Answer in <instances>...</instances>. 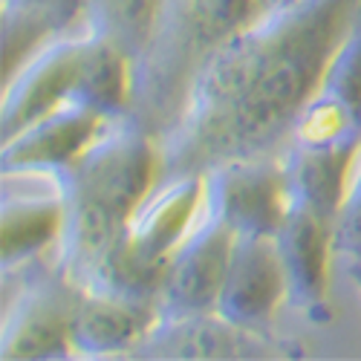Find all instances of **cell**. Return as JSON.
Wrapping results in <instances>:
<instances>
[{
    "mask_svg": "<svg viewBox=\"0 0 361 361\" xmlns=\"http://www.w3.org/2000/svg\"><path fill=\"white\" fill-rule=\"evenodd\" d=\"M358 9L361 0H286L214 47L159 136V179L275 157Z\"/></svg>",
    "mask_w": 361,
    "mask_h": 361,
    "instance_id": "1",
    "label": "cell"
},
{
    "mask_svg": "<svg viewBox=\"0 0 361 361\" xmlns=\"http://www.w3.org/2000/svg\"><path fill=\"white\" fill-rule=\"evenodd\" d=\"M58 176L64 188V226L49 260L81 289L125 240L130 214L157 185L159 139L133 113L113 116Z\"/></svg>",
    "mask_w": 361,
    "mask_h": 361,
    "instance_id": "2",
    "label": "cell"
},
{
    "mask_svg": "<svg viewBox=\"0 0 361 361\" xmlns=\"http://www.w3.org/2000/svg\"><path fill=\"white\" fill-rule=\"evenodd\" d=\"M255 18V0H162L147 52L130 67V110L162 136L202 58Z\"/></svg>",
    "mask_w": 361,
    "mask_h": 361,
    "instance_id": "3",
    "label": "cell"
},
{
    "mask_svg": "<svg viewBox=\"0 0 361 361\" xmlns=\"http://www.w3.org/2000/svg\"><path fill=\"white\" fill-rule=\"evenodd\" d=\"M75 289L52 260H35L4 275V318H0V358H67L70 324L78 307Z\"/></svg>",
    "mask_w": 361,
    "mask_h": 361,
    "instance_id": "4",
    "label": "cell"
},
{
    "mask_svg": "<svg viewBox=\"0 0 361 361\" xmlns=\"http://www.w3.org/2000/svg\"><path fill=\"white\" fill-rule=\"evenodd\" d=\"M283 145L347 159L361 145V9Z\"/></svg>",
    "mask_w": 361,
    "mask_h": 361,
    "instance_id": "5",
    "label": "cell"
},
{
    "mask_svg": "<svg viewBox=\"0 0 361 361\" xmlns=\"http://www.w3.org/2000/svg\"><path fill=\"white\" fill-rule=\"evenodd\" d=\"M90 41L93 38L81 26L55 35L35 47L9 75H4V96H0V133L4 136L0 139L15 136L58 104L78 99Z\"/></svg>",
    "mask_w": 361,
    "mask_h": 361,
    "instance_id": "6",
    "label": "cell"
},
{
    "mask_svg": "<svg viewBox=\"0 0 361 361\" xmlns=\"http://www.w3.org/2000/svg\"><path fill=\"white\" fill-rule=\"evenodd\" d=\"M64 226V188L58 171H15L0 176V269L47 260Z\"/></svg>",
    "mask_w": 361,
    "mask_h": 361,
    "instance_id": "7",
    "label": "cell"
},
{
    "mask_svg": "<svg viewBox=\"0 0 361 361\" xmlns=\"http://www.w3.org/2000/svg\"><path fill=\"white\" fill-rule=\"evenodd\" d=\"M286 283V307L312 324H326L329 263H333V214L307 202H283L281 226L272 234Z\"/></svg>",
    "mask_w": 361,
    "mask_h": 361,
    "instance_id": "8",
    "label": "cell"
},
{
    "mask_svg": "<svg viewBox=\"0 0 361 361\" xmlns=\"http://www.w3.org/2000/svg\"><path fill=\"white\" fill-rule=\"evenodd\" d=\"M202 212L226 223L234 237H272L283 217L281 157L234 159L205 171Z\"/></svg>",
    "mask_w": 361,
    "mask_h": 361,
    "instance_id": "9",
    "label": "cell"
},
{
    "mask_svg": "<svg viewBox=\"0 0 361 361\" xmlns=\"http://www.w3.org/2000/svg\"><path fill=\"white\" fill-rule=\"evenodd\" d=\"M234 234L226 223L205 214L173 249L157 298V315H205L214 312L228 275Z\"/></svg>",
    "mask_w": 361,
    "mask_h": 361,
    "instance_id": "10",
    "label": "cell"
},
{
    "mask_svg": "<svg viewBox=\"0 0 361 361\" xmlns=\"http://www.w3.org/2000/svg\"><path fill=\"white\" fill-rule=\"evenodd\" d=\"M202 191L205 171L157 179V185L147 191V197L136 205V212L128 220L122 240L125 249L147 266L165 269L173 249L183 243L200 217Z\"/></svg>",
    "mask_w": 361,
    "mask_h": 361,
    "instance_id": "11",
    "label": "cell"
},
{
    "mask_svg": "<svg viewBox=\"0 0 361 361\" xmlns=\"http://www.w3.org/2000/svg\"><path fill=\"white\" fill-rule=\"evenodd\" d=\"M110 116L78 99L58 104L32 125L0 142V173L61 171L96 139Z\"/></svg>",
    "mask_w": 361,
    "mask_h": 361,
    "instance_id": "12",
    "label": "cell"
},
{
    "mask_svg": "<svg viewBox=\"0 0 361 361\" xmlns=\"http://www.w3.org/2000/svg\"><path fill=\"white\" fill-rule=\"evenodd\" d=\"M286 304L283 269L272 237H234L228 275L214 312L237 326L263 329Z\"/></svg>",
    "mask_w": 361,
    "mask_h": 361,
    "instance_id": "13",
    "label": "cell"
},
{
    "mask_svg": "<svg viewBox=\"0 0 361 361\" xmlns=\"http://www.w3.org/2000/svg\"><path fill=\"white\" fill-rule=\"evenodd\" d=\"M263 329H249L223 321L217 312L205 315H157L133 358H252L266 355Z\"/></svg>",
    "mask_w": 361,
    "mask_h": 361,
    "instance_id": "14",
    "label": "cell"
},
{
    "mask_svg": "<svg viewBox=\"0 0 361 361\" xmlns=\"http://www.w3.org/2000/svg\"><path fill=\"white\" fill-rule=\"evenodd\" d=\"M154 318V307L128 304V300L110 295L81 292L70 324V350L81 358L130 355Z\"/></svg>",
    "mask_w": 361,
    "mask_h": 361,
    "instance_id": "15",
    "label": "cell"
},
{
    "mask_svg": "<svg viewBox=\"0 0 361 361\" xmlns=\"http://www.w3.org/2000/svg\"><path fill=\"white\" fill-rule=\"evenodd\" d=\"M84 0H0V35H4V75L44 41L78 29Z\"/></svg>",
    "mask_w": 361,
    "mask_h": 361,
    "instance_id": "16",
    "label": "cell"
},
{
    "mask_svg": "<svg viewBox=\"0 0 361 361\" xmlns=\"http://www.w3.org/2000/svg\"><path fill=\"white\" fill-rule=\"evenodd\" d=\"M162 0H84L81 29L122 52L130 67L147 52Z\"/></svg>",
    "mask_w": 361,
    "mask_h": 361,
    "instance_id": "17",
    "label": "cell"
},
{
    "mask_svg": "<svg viewBox=\"0 0 361 361\" xmlns=\"http://www.w3.org/2000/svg\"><path fill=\"white\" fill-rule=\"evenodd\" d=\"M333 260H361V145L344 171L341 200L333 220Z\"/></svg>",
    "mask_w": 361,
    "mask_h": 361,
    "instance_id": "18",
    "label": "cell"
},
{
    "mask_svg": "<svg viewBox=\"0 0 361 361\" xmlns=\"http://www.w3.org/2000/svg\"><path fill=\"white\" fill-rule=\"evenodd\" d=\"M281 4H286V0H255V18L269 12V9H275V6H281Z\"/></svg>",
    "mask_w": 361,
    "mask_h": 361,
    "instance_id": "19",
    "label": "cell"
},
{
    "mask_svg": "<svg viewBox=\"0 0 361 361\" xmlns=\"http://www.w3.org/2000/svg\"><path fill=\"white\" fill-rule=\"evenodd\" d=\"M350 281H353V286H355V292L361 298V260L350 263Z\"/></svg>",
    "mask_w": 361,
    "mask_h": 361,
    "instance_id": "20",
    "label": "cell"
}]
</instances>
